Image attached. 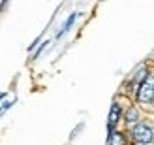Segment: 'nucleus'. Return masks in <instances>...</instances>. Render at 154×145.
<instances>
[{
	"label": "nucleus",
	"instance_id": "1",
	"mask_svg": "<svg viewBox=\"0 0 154 145\" xmlns=\"http://www.w3.org/2000/svg\"><path fill=\"white\" fill-rule=\"evenodd\" d=\"M132 138L139 143V145H147L154 140V132H152V128L149 125H145V123H137L134 128H132Z\"/></svg>",
	"mask_w": 154,
	"mask_h": 145
},
{
	"label": "nucleus",
	"instance_id": "2",
	"mask_svg": "<svg viewBox=\"0 0 154 145\" xmlns=\"http://www.w3.org/2000/svg\"><path fill=\"white\" fill-rule=\"evenodd\" d=\"M137 100L143 104H150L154 100V75H147L145 81L137 89Z\"/></svg>",
	"mask_w": 154,
	"mask_h": 145
},
{
	"label": "nucleus",
	"instance_id": "3",
	"mask_svg": "<svg viewBox=\"0 0 154 145\" xmlns=\"http://www.w3.org/2000/svg\"><path fill=\"white\" fill-rule=\"evenodd\" d=\"M120 119V106L119 104H113L111 106V111H109V121H107V126H109V132H113L115 125L119 123Z\"/></svg>",
	"mask_w": 154,
	"mask_h": 145
},
{
	"label": "nucleus",
	"instance_id": "4",
	"mask_svg": "<svg viewBox=\"0 0 154 145\" xmlns=\"http://www.w3.org/2000/svg\"><path fill=\"white\" fill-rule=\"evenodd\" d=\"M109 145H126V138L120 132H111L109 136Z\"/></svg>",
	"mask_w": 154,
	"mask_h": 145
},
{
	"label": "nucleus",
	"instance_id": "5",
	"mask_svg": "<svg viewBox=\"0 0 154 145\" xmlns=\"http://www.w3.org/2000/svg\"><path fill=\"white\" fill-rule=\"evenodd\" d=\"M75 19H77V13H73V15H70V19H68V21L64 23V25H62V28H60V32H58L57 36L60 38V36H62L64 32H68V30H70V27L73 25V21H75Z\"/></svg>",
	"mask_w": 154,
	"mask_h": 145
},
{
	"label": "nucleus",
	"instance_id": "6",
	"mask_svg": "<svg viewBox=\"0 0 154 145\" xmlns=\"http://www.w3.org/2000/svg\"><path fill=\"white\" fill-rule=\"evenodd\" d=\"M137 117H139V115H137V109L135 108H130L128 111H126V123H130V125H137Z\"/></svg>",
	"mask_w": 154,
	"mask_h": 145
},
{
	"label": "nucleus",
	"instance_id": "7",
	"mask_svg": "<svg viewBox=\"0 0 154 145\" xmlns=\"http://www.w3.org/2000/svg\"><path fill=\"white\" fill-rule=\"evenodd\" d=\"M4 98H6V94H0V100H4Z\"/></svg>",
	"mask_w": 154,
	"mask_h": 145
},
{
	"label": "nucleus",
	"instance_id": "8",
	"mask_svg": "<svg viewBox=\"0 0 154 145\" xmlns=\"http://www.w3.org/2000/svg\"><path fill=\"white\" fill-rule=\"evenodd\" d=\"M2 6H4V4H2V2H0V10H2Z\"/></svg>",
	"mask_w": 154,
	"mask_h": 145
}]
</instances>
